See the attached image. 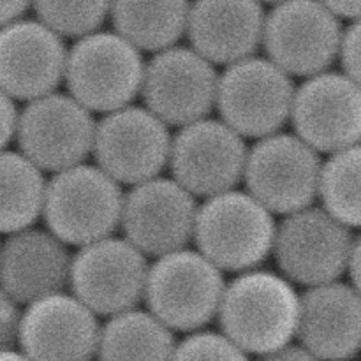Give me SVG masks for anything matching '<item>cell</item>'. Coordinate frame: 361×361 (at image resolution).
Returning <instances> with one entry per match:
<instances>
[{
  "instance_id": "obj_2",
  "label": "cell",
  "mask_w": 361,
  "mask_h": 361,
  "mask_svg": "<svg viewBox=\"0 0 361 361\" xmlns=\"http://www.w3.org/2000/svg\"><path fill=\"white\" fill-rule=\"evenodd\" d=\"M275 215L249 192L226 190L197 204L192 242L222 271L259 268L271 256Z\"/></svg>"
},
{
  "instance_id": "obj_26",
  "label": "cell",
  "mask_w": 361,
  "mask_h": 361,
  "mask_svg": "<svg viewBox=\"0 0 361 361\" xmlns=\"http://www.w3.org/2000/svg\"><path fill=\"white\" fill-rule=\"evenodd\" d=\"M35 18L62 39L101 30L109 20L111 0H32Z\"/></svg>"
},
{
  "instance_id": "obj_24",
  "label": "cell",
  "mask_w": 361,
  "mask_h": 361,
  "mask_svg": "<svg viewBox=\"0 0 361 361\" xmlns=\"http://www.w3.org/2000/svg\"><path fill=\"white\" fill-rule=\"evenodd\" d=\"M44 171L21 152L0 150V235L35 226L42 215Z\"/></svg>"
},
{
  "instance_id": "obj_11",
  "label": "cell",
  "mask_w": 361,
  "mask_h": 361,
  "mask_svg": "<svg viewBox=\"0 0 361 361\" xmlns=\"http://www.w3.org/2000/svg\"><path fill=\"white\" fill-rule=\"evenodd\" d=\"M94 113L62 92L32 99L18 113V148L41 171L56 173L81 164L92 155Z\"/></svg>"
},
{
  "instance_id": "obj_28",
  "label": "cell",
  "mask_w": 361,
  "mask_h": 361,
  "mask_svg": "<svg viewBox=\"0 0 361 361\" xmlns=\"http://www.w3.org/2000/svg\"><path fill=\"white\" fill-rule=\"evenodd\" d=\"M360 23L358 20L349 21L348 27L342 28L341 41H338L337 48V60L335 62L341 63L342 74H345L351 80L360 83V71H361V60H360Z\"/></svg>"
},
{
  "instance_id": "obj_4",
  "label": "cell",
  "mask_w": 361,
  "mask_h": 361,
  "mask_svg": "<svg viewBox=\"0 0 361 361\" xmlns=\"http://www.w3.org/2000/svg\"><path fill=\"white\" fill-rule=\"evenodd\" d=\"M122 207V185L97 166L81 162L46 182L41 217L66 245L83 247L118 231Z\"/></svg>"
},
{
  "instance_id": "obj_5",
  "label": "cell",
  "mask_w": 361,
  "mask_h": 361,
  "mask_svg": "<svg viewBox=\"0 0 361 361\" xmlns=\"http://www.w3.org/2000/svg\"><path fill=\"white\" fill-rule=\"evenodd\" d=\"M145 73L143 53L115 30H95L74 39L67 48L63 81L90 113L109 111L134 104L140 97Z\"/></svg>"
},
{
  "instance_id": "obj_16",
  "label": "cell",
  "mask_w": 361,
  "mask_h": 361,
  "mask_svg": "<svg viewBox=\"0 0 361 361\" xmlns=\"http://www.w3.org/2000/svg\"><path fill=\"white\" fill-rule=\"evenodd\" d=\"M197 197L173 178L155 176L123 194L120 229L147 257L185 249L192 242Z\"/></svg>"
},
{
  "instance_id": "obj_10",
  "label": "cell",
  "mask_w": 361,
  "mask_h": 361,
  "mask_svg": "<svg viewBox=\"0 0 361 361\" xmlns=\"http://www.w3.org/2000/svg\"><path fill=\"white\" fill-rule=\"evenodd\" d=\"M148 267L129 240L106 236L73 254L69 289L97 317L115 316L143 303Z\"/></svg>"
},
{
  "instance_id": "obj_35",
  "label": "cell",
  "mask_w": 361,
  "mask_h": 361,
  "mask_svg": "<svg viewBox=\"0 0 361 361\" xmlns=\"http://www.w3.org/2000/svg\"><path fill=\"white\" fill-rule=\"evenodd\" d=\"M261 4H268V6H275V4H281V2H284V0H259Z\"/></svg>"
},
{
  "instance_id": "obj_29",
  "label": "cell",
  "mask_w": 361,
  "mask_h": 361,
  "mask_svg": "<svg viewBox=\"0 0 361 361\" xmlns=\"http://www.w3.org/2000/svg\"><path fill=\"white\" fill-rule=\"evenodd\" d=\"M20 319L21 305L0 288V351L16 348Z\"/></svg>"
},
{
  "instance_id": "obj_20",
  "label": "cell",
  "mask_w": 361,
  "mask_h": 361,
  "mask_svg": "<svg viewBox=\"0 0 361 361\" xmlns=\"http://www.w3.org/2000/svg\"><path fill=\"white\" fill-rule=\"evenodd\" d=\"M69 245L48 229H20L0 242V288L21 307L69 289Z\"/></svg>"
},
{
  "instance_id": "obj_7",
  "label": "cell",
  "mask_w": 361,
  "mask_h": 361,
  "mask_svg": "<svg viewBox=\"0 0 361 361\" xmlns=\"http://www.w3.org/2000/svg\"><path fill=\"white\" fill-rule=\"evenodd\" d=\"M295 81L267 56H247L219 74L215 109L243 140L284 129L291 115Z\"/></svg>"
},
{
  "instance_id": "obj_31",
  "label": "cell",
  "mask_w": 361,
  "mask_h": 361,
  "mask_svg": "<svg viewBox=\"0 0 361 361\" xmlns=\"http://www.w3.org/2000/svg\"><path fill=\"white\" fill-rule=\"evenodd\" d=\"M252 361H321L317 360L312 353L307 351L305 348L298 344V342H291V344L279 348L275 351L267 353V355L256 356Z\"/></svg>"
},
{
  "instance_id": "obj_6",
  "label": "cell",
  "mask_w": 361,
  "mask_h": 361,
  "mask_svg": "<svg viewBox=\"0 0 361 361\" xmlns=\"http://www.w3.org/2000/svg\"><path fill=\"white\" fill-rule=\"evenodd\" d=\"M358 243L355 229L310 204L279 222L271 256L279 274L293 284L310 288L345 277Z\"/></svg>"
},
{
  "instance_id": "obj_32",
  "label": "cell",
  "mask_w": 361,
  "mask_h": 361,
  "mask_svg": "<svg viewBox=\"0 0 361 361\" xmlns=\"http://www.w3.org/2000/svg\"><path fill=\"white\" fill-rule=\"evenodd\" d=\"M319 2L341 20L355 21L360 18L361 0H319Z\"/></svg>"
},
{
  "instance_id": "obj_19",
  "label": "cell",
  "mask_w": 361,
  "mask_h": 361,
  "mask_svg": "<svg viewBox=\"0 0 361 361\" xmlns=\"http://www.w3.org/2000/svg\"><path fill=\"white\" fill-rule=\"evenodd\" d=\"M295 341L321 361H355L361 348L360 289L344 281L307 288Z\"/></svg>"
},
{
  "instance_id": "obj_34",
  "label": "cell",
  "mask_w": 361,
  "mask_h": 361,
  "mask_svg": "<svg viewBox=\"0 0 361 361\" xmlns=\"http://www.w3.org/2000/svg\"><path fill=\"white\" fill-rule=\"evenodd\" d=\"M0 361H32L30 358L23 355L18 348H11V349H2L0 351Z\"/></svg>"
},
{
  "instance_id": "obj_30",
  "label": "cell",
  "mask_w": 361,
  "mask_h": 361,
  "mask_svg": "<svg viewBox=\"0 0 361 361\" xmlns=\"http://www.w3.org/2000/svg\"><path fill=\"white\" fill-rule=\"evenodd\" d=\"M18 113L20 109L16 108V101L0 88V150H6L14 141Z\"/></svg>"
},
{
  "instance_id": "obj_23",
  "label": "cell",
  "mask_w": 361,
  "mask_h": 361,
  "mask_svg": "<svg viewBox=\"0 0 361 361\" xmlns=\"http://www.w3.org/2000/svg\"><path fill=\"white\" fill-rule=\"evenodd\" d=\"M190 0H111L113 30L141 53H157L185 35Z\"/></svg>"
},
{
  "instance_id": "obj_21",
  "label": "cell",
  "mask_w": 361,
  "mask_h": 361,
  "mask_svg": "<svg viewBox=\"0 0 361 361\" xmlns=\"http://www.w3.org/2000/svg\"><path fill=\"white\" fill-rule=\"evenodd\" d=\"M264 16L259 0H192L185 35L194 51L215 67H226L256 55Z\"/></svg>"
},
{
  "instance_id": "obj_18",
  "label": "cell",
  "mask_w": 361,
  "mask_h": 361,
  "mask_svg": "<svg viewBox=\"0 0 361 361\" xmlns=\"http://www.w3.org/2000/svg\"><path fill=\"white\" fill-rule=\"evenodd\" d=\"M67 46L35 18L0 27V88L14 101L28 102L63 83Z\"/></svg>"
},
{
  "instance_id": "obj_27",
  "label": "cell",
  "mask_w": 361,
  "mask_h": 361,
  "mask_svg": "<svg viewBox=\"0 0 361 361\" xmlns=\"http://www.w3.org/2000/svg\"><path fill=\"white\" fill-rule=\"evenodd\" d=\"M171 361H252V356L222 331H212L208 328L185 334L176 342Z\"/></svg>"
},
{
  "instance_id": "obj_22",
  "label": "cell",
  "mask_w": 361,
  "mask_h": 361,
  "mask_svg": "<svg viewBox=\"0 0 361 361\" xmlns=\"http://www.w3.org/2000/svg\"><path fill=\"white\" fill-rule=\"evenodd\" d=\"M176 334L140 307L106 317L95 361H171Z\"/></svg>"
},
{
  "instance_id": "obj_14",
  "label": "cell",
  "mask_w": 361,
  "mask_h": 361,
  "mask_svg": "<svg viewBox=\"0 0 361 361\" xmlns=\"http://www.w3.org/2000/svg\"><path fill=\"white\" fill-rule=\"evenodd\" d=\"M245 141L221 118L204 116L178 127L169 148L171 178L203 200L236 189L245 169Z\"/></svg>"
},
{
  "instance_id": "obj_25",
  "label": "cell",
  "mask_w": 361,
  "mask_h": 361,
  "mask_svg": "<svg viewBox=\"0 0 361 361\" xmlns=\"http://www.w3.org/2000/svg\"><path fill=\"white\" fill-rule=\"evenodd\" d=\"M360 168L361 148L355 145L328 155L321 162L317 182L321 208L351 229H358L361 224Z\"/></svg>"
},
{
  "instance_id": "obj_3",
  "label": "cell",
  "mask_w": 361,
  "mask_h": 361,
  "mask_svg": "<svg viewBox=\"0 0 361 361\" xmlns=\"http://www.w3.org/2000/svg\"><path fill=\"white\" fill-rule=\"evenodd\" d=\"M226 284L224 271L185 247L155 257L148 267L143 303L169 330L185 335L217 319Z\"/></svg>"
},
{
  "instance_id": "obj_13",
  "label": "cell",
  "mask_w": 361,
  "mask_h": 361,
  "mask_svg": "<svg viewBox=\"0 0 361 361\" xmlns=\"http://www.w3.org/2000/svg\"><path fill=\"white\" fill-rule=\"evenodd\" d=\"M219 73L190 46H169L145 62L140 95L168 127H183L215 109Z\"/></svg>"
},
{
  "instance_id": "obj_9",
  "label": "cell",
  "mask_w": 361,
  "mask_h": 361,
  "mask_svg": "<svg viewBox=\"0 0 361 361\" xmlns=\"http://www.w3.org/2000/svg\"><path fill=\"white\" fill-rule=\"evenodd\" d=\"M342 20L319 0H284L264 16L267 59L291 78L328 71L337 60Z\"/></svg>"
},
{
  "instance_id": "obj_17",
  "label": "cell",
  "mask_w": 361,
  "mask_h": 361,
  "mask_svg": "<svg viewBox=\"0 0 361 361\" xmlns=\"http://www.w3.org/2000/svg\"><path fill=\"white\" fill-rule=\"evenodd\" d=\"M99 331V317L60 291L21 309L16 348L32 361H95Z\"/></svg>"
},
{
  "instance_id": "obj_33",
  "label": "cell",
  "mask_w": 361,
  "mask_h": 361,
  "mask_svg": "<svg viewBox=\"0 0 361 361\" xmlns=\"http://www.w3.org/2000/svg\"><path fill=\"white\" fill-rule=\"evenodd\" d=\"M32 9V0H0V27L20 20Z\"/></svg>"
},
{
  "instance_id": "obj_12",
  "label": "cell",
  "mask_w": 361,
  "mask_h": 361,
  "mask_svg": "<svg viewBox=\"0 0 361 361\" xmlns=\"http://www.w3.org/2000/svg\"><path fill=\"white\" fill-rule=\"evenodd\" d=\"M169 148V127L145 106H123L95 122V166L120 185L133 187L161 176L168 168Z\"/></svg>"
},
{
  "instance_id": "obj_15",
  "label": "cell",
  "mask_w": 361,
  "mask_h": 361,
  "mask_svg": "<svg viewBox=\"0 0 361 361\" xmlns=\"http://www.w3.org/2000/svg\"><path fill=\"white\" fill-rule=\"evenodd\" d=\"M289 122L296 136L317 154L330 155L360 145V83L330 69L303 78L295 88Z\"/></svg>"
},
{
  "instance_id": "obj_8",
  "label": "cell",
  "mask_w": 361,
  "mask_h": 361,
  "mask_svg": "<svg viewBox=\"0 0 361 361\" xmlns=\"http://www.w3.org/2000/svg\"><path fill=\"white\" fill-rule=\"evenodd\" d=\"M321 154L295 133L270 134L247 150L243 182L247 192L274 215H288L317 200Z\"/></svg>"
},
{
  "instance_id": "obj_1",
  "label": "cell",
  "mask_w": 361,
  "mask_h": 361,
  "mask_svg": "<svg viewBox=\"0 0 361 361\" xmlns=\"http://www.w3.org/2000/svg\"><path fill=\"white\" fill-rule=\"evenodd\" d=\"M298 312L300 295L293 282L252 268L226 284L215 321L219 331L256 358L295 342Z\"/></svg>"
}]
</instances>
